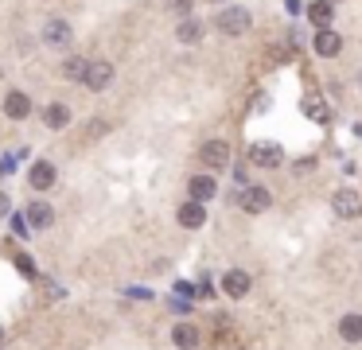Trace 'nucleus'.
Returning a JSON list of instances; mask_svg holds the SVG:
<instances>
[{
	"instance_id": "ddd939ff",
	"label": "nucleus",
	"mask_w": 362,
	"mask_h": 350,
	"mask_svg": "<svg viewBox=\"0 0 362 350\" xmlns=\"http://www.w3.org/2000/svg\"><path fill=\"white\" fill-rule=\"evenodd\" d=\"M4 113H8L12 121H27V117H32V98L20 93V90H12L8 98H4Z\"/></svg>"
},
{
	"instance_id": "9d476101",
	"label": "nucleus",
	"mask_w": 362,
	"mask_h": 350,
	"mask_svg": "<svg viewBox=\"0 0 362 350\" xmlns=\"http://www.w3.org/2000/svg\"><path fill=\"white\" fill-rule=\"evenodd\" d=\"M312 51H316V55H323V58H335L339 51H343V35L331 32V27H323V32H316Z\"/></svg>"
},
{
	"instance_id": "412c9836",
	"label": "nucleus",
	"mask_w": 362,
	"mask_h": 350,
	"mask_svg": "<svg viewBox=\"0 0 362 350\" xmlns=\"http://www.w3.org/2000/svg\"><path fill=\"white\" fill-rule=\"evenodd\" d=\"M168 8L176 12L179 20H187V16H191V8H195V0H168Z\"/></svg>"
},
{
	"instance_id": "f257e3e1",
	"label": "nucleus",
	"mask_w": 362,
	"mask_h": 350,
	"mask_svg": "<svg viewBox=\"0 0 362 350\" xmlns=\"http://www.w3.org/2000/svg\"><path fill=\"white\" fill-rule=\"evenodd\" d=\"M250 24H253V16H250V8H222L219 16H214V27H219V35H230V39H234V35H245L250 32Z\"/></svg>"
},
{
	"instance_id": "7ed1b4c3",
	"label": "nucleus",
	"mask_w": 362,
	"mask_h": 350,
	"mask_svg": "<svg viewBox=\"0 0 362 350\" xmlns=\"http://www.w3.org/2000/svg\"><path fill=\"white\" fill-rule=\"evenodd\" d=\"M55 179H59V171H55L51 160H35L32 171H27V187H32V191H51Z\"/></svg>"
},
{
	"instance_id": "9b49d317",
	"label": "nucleus",
	"mask_w": 362,
	"mask_h": 350,
	"mask_svg": "<svg viewBox=\"0 0 362 350\" xmlns=\"http://www.w3.org/2000/svg\"><path fill=\"white\" fill-rule=\"evenodd\" d=\"M179 226L183 230H199V226H207V207L195 199H187L183 207H179Z\"/></svg>"
},
{
	"instance_id": "a878e982",
	"label": "nucleus",
	"mask_w": 362,
	"mask_h": 350,
	"mask_svg": "<svg viewBox=\"0 0 362 350\" xmlns=\"http://www.w3.org/2000/svg\"><path fill=\"white\" fill-rule=\"evenodd\" d=\"M214 4H219V0H214Z\"/></svg>"
},
{
	"instance_id": "a211bd4d",
	"label": "nucleus",
	"mask_w": 362,
	"mask_h": 350,
	"mask_svg": "<svg viewBox=\"0 0 362 350\" xmlns=\"http://www.w3.org/2000/svg\"><path fill=\"white\" fill-rule=\"evenodd\" d=\"M86 70H90V58H82V55H70L63 63V78L67 82H86Z\"/></svg>"
},
{
	"instance_id": "0eeeda50",
	"label": "nucleus",
	"mask_w": 362,
	"mask_h": 350,
	"mask_svg": "<svg viewBox=\"0 0 362 350\" xmlns=\"http://www.w3.org/2000/svg\"><path fill=\"white\" fill-rule=\"evenodd\" d=\"M250 273H245V268H230L226 276H222V292H226L230 300H245V296H250Z\"/></svg>"
},
{
	"instance_id": "2eb2a0df",
	"label": "nucleus",
	"mask_w": 362,
	"mask_h": 350,
	"mask_svg": "<svg viewBox=\"0 0 362 350\" xmlns=\"http://www.w3.org/2000/svg\"><path fill=\"white\" fill-rule=\"evenodd\" d=\"M202 32H207V27H202L195 16H187V20H179L176 39H179V43H187V47H195V43H202Z\"/></svg>"
},
{
	"instance_id": "4be33fe9",
	"label": "nucleus",
	"mask_w": 362,
	"mask_h": 350,
	"mask_svg": "<svg viewBox=\"0 0 362 350\" xmlns=\"http://www.w3.org/2000/svg\"><path fill=\"white\" fill-rule=\"evenodd\" d=\"M105 129H110V125H105V121H90V125H86V136H101V133H105Z\"/></svg>"
},
{
	"instance_id": "1a4fd4ad",
	"label": "nucleus",
	"mask_w": 362,
	"mask_h": 350,
	"mask_svg": "<svg viewBox=\"0 0 362 350\" xmlns=\"http://www.w3.org/2000/svg\"><path fill=\"white\" fill-rule=\"evenodd\" d=\"M110 82H113V63H105V58H93L90 70H86V82H82V86H90V90H105Z\"/></svg>"
},
{
	"instance_id": "4468645a",
	"label": "nucleus",
	"mask_w": 362,
	"mask_h": 350,
	"mask_svg": "<svg viewBox=\"0 0 362 350\" xmlns=\"http://www.w3.org/2000/svg\"><path fill=\"white\" fill-rule=\"evenodd\" d=\"M331 207H335L339 218H358L362 214V202H358V195H354V191H335Z\"/></svg>"
},
{
	"instance_id": "5701e85b",
	"label": "nucleus",
	"mask_w": 362,
	"mask_h": 350,
	"mask_svg": "<svg viewBox=\"0 0 362 350\" xmlns=\"http://www.w3.org/2000/svg\"><path fill=\"white\" fill-rule=\"evenodd\" d=\"M4 214H8V195L0 191V218H4Z\"/></svg>"
},
{
	"instance_id": "dca6fc26",
	"label": "nucleus",
	"mask_w": 362,
	"mask_h": 350,
	"mask_svg": "<svg viewBox=\"0 0 362 350\" xmlns=\"http://www.w3.org/2000/svg\"><path fill=\"white\" fill-rule=\"evenodd\" d=\"M43 125L47 129H67L70 125V109L63 105V101H51V105L43 109Z\"/></svg>"
},
{
	"instance_id": "f8f14e48",
	"label": "nucleus",
	"mask_w": 362,
	"mask_h": 350,
	"mask_svg": "<svg viewBox=\"0 0 362 350\" xmlns=\"http://www.w3.org/2000/svg\"><path fill=\"white\" fill-rule=\"evenodd\" d=\"M242 207L250 210V214H261V210L273 207V191L269 187H250V191L242 195Z\"/></svg>"
},
{
	"instance_id": "6e6552de",
	"label": "nucleus",
	"mask_w": 362,
	"mask_h": 350,
	"mask_svg": "<svg viewBox=\"0 0 362 350\" xmlns=\"http://www.w3.org/2000/svg\"><path fill=\"white\" fill-rule=\"evenodd\" d=\"M214 195H219V183H214V175H191V179H187V199L207 202V199H214Z\"/></svg>"
},
{
	"instance_id": "f3484780",
	"label": "nucleus",
	"mask_w": 362,
	"mask_h": 350,
	"mask_svg": "<svg viewBox=\"0 0 362 350\" xmlns=\"http://www.w3.org/2000/svg\"><path fill=\"white\" fill-rule=\"evenodd\" d=\"M172 342H176L179 350H195L199 346V331H195V323H176L172 327Z\"/></svg>"
},
{
	"instance_id": "393cba45",
	"label": "nucleus",
	"mask_w": 362,
	"mask_h": 350,
	"mask_svg": "<svg viewBox=\"0 0 362 350\" xmlns=\"http://www.w3.org/2000/svg\"><path fill=\"white\" fill-rule=\"evenodd\" d=\"M0 175H4V167H0Z\"/></svg>"
},
{
	"instance_id": "20e7f679",
	"label": "nucleus",
	"mask_w": 362,
	"mask_h": 350,
	"mask_svg": "<svg viewBox=\"0 0 362 350\" xmlns=\"http://www.w3.org/2000/svg\"><path fill=\"white\" fill-rule=\"evenodd\" d=\"M199 164L202 167H219V171H222V167L230 164V144L226 141H207L199 148Z\"/></svg>"
},
{
	"instance_id": "39448f33",
	"label": "nucleus",
	"mask_w": 362,
	"mask_h": 350,
	"mask_svg": "<svg viewBox=\"0 0 362 350\" xmlns=\"http://www.w3.org/2000/svg\"><path fill=\"white\" fill-rule=\"evenodd\" d=\"M70 39H75V32H70L67 20H47V24H43V43H47V47L63 51V47H70Z\"/></svg>"
},
{
	"instance_id": "f03ea898",
	"label": "nucleus",
	"mask_w": 362,
	"mask_h": 350,
	"mask_svg": "<svg viewBox=\"0 0 362 350\" xmlns=\"http://www.w3.org/2000/svg\"><path fill=\"white\" fill-rule=\"evenodd\" d=\"M245 160H250L253 167H280V160H285V152H280V144H269V141H253L250 152H245Z\"/></svg>"
},
{
	"instance_id": "423d86ee",
	"label": "nucleus",
	"mask_w": 362,
	"mask_h": 350,
	"mask_svg": "<svg viewBox=\"0 0 362 350\" xmlns=\"http://www.w3.org/2000/svg\"><path fill=\"white\" fill-rule=\"evenodd\" d=\"M24 222L32 226V230H51V222H55V210H51V202L43 199H32L24 210Z\"/></svg>"
},
{
	"instance_id": "b1692460",
	"label": "nucleus",
	"mask_w": 362,
	"mask_h": 350,
	"mask_svg": "<svg viewBox=\"0 0 362 350\" xmlns=\"http://www.w3.org/2000/svg\"><path fill=\"white\" fill-rule=\"evenodd\" d=\"M0 339H4V331H0Z\"/></svg>"
},
{
	"instance_id": "aec40b11",
	"label": "nucleus",
	"mask_w": 362,
	"mask_h": 350,
	"mask_svg": "<svg viewBox=\"0 0 362 350\" xmlns=\"http://www.w3.org/2000/svg\"><path fill=\"white\" fill-rule=\"evenodd\" d=\"M339 335H343V342H362V316H343Z\"/></svg>"
},
{
	"instance_id": "6ab92c4d",
	"label": "nucleus",
	"mask_w": 362,
	"mask_h": 350,
	"mask_svg": "<svg viewBox=\"0 0 362 350\" xmlns=\"http://www.w3.org/2000/svg\"><path fill=\"white\" fill-rule=\"evenodd\" d=\"M308 16H312V24L320 27H331V20H335V4H331V0H316L312 8H308Z\"/></svg>"
}]
</instances>
